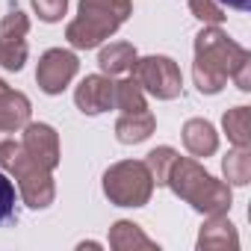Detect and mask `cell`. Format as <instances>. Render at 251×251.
I'll use <instances>...</instances> for the list:
<instances>
[{
	"instance_id": "3957f363",
	"label": "cell",
	"mask_w": 251,
	"mask_h": 251,
	"mask_svg": "<svg viewBox=\"0 0 251 251\" xmlns=\"http://www.w3.org/2000/svg\"><path fill=\"white\" fill-rule=\"evenodd\" d=\"M130 12H133L130 0H80V12L68 24L65 39L80 50L98 48L127 21Z\"/></svg>"
},
{
	"instance_id": "8fae6325",
	"label": "cell",
	"mask_w": 251,
	"mask_h": 251,
	"mask_svg": "<svg viewBox=\"0 0 251 251\" xmlns=\"http://www.w3.org/2000/svg\"><path fill=\"white\" fill-rule=\"evenodd\" d=\"M30 121V100L21 92H0V139H9Z\"/></svg>"
},
{
	"instance_id": "5b68a950",
	"label": "cell",
	"mask_w": 251,
	"mask_h": 251,
	"mask_svg": "<svg viewBox=\"0 0 251 251\" xmlns=\"http://www.w3.org/2000/svg\"><path fill=\"white\" fill-rule=\"evenodd\" d=\"M103 192L118 207H142V204H148V198L154 192V177L145 163L124 160V163H115L112 169H106Z\"/></svg>"
},
{
	"instance_id": "7a4b0ae2",
	"label": "cell",
	"mask_w": 251,
	"mask_h": 251,
	"mask_svg": "<svg viewBox=\"0 0 251 251\" xmlns=\"http://www.w3.org/2000/svg\"><path fill=\"white\" fill-rule=\"evenodd\" d=\"M166 186H172V192L180 195L186 204H192L198 213L219 216L230 210V183L216 180L210 172L198 166V160L177 157L169 169Z\"/></svg>"
},
{
	"instance_id": "603a6c76",
	"label": "cell",
	"mask_w": 251,
	"mask_h": 251,
	"mask_svg": "<svg viewBox=\"0 0 251 251\" xmlns=\"http://www.w3.org/2000/svg\"><path fill=\"white\" fill-rule=\"evenodd\" d=\"M33 9H36V15H39L42 21L53 24V21H59V18L65 15L68 0H33Z\"/></svg>"
},
{
	"instance_id": "2e32d148",
	"label": "cell",
	"mask_w": 251,
	"mask_h": 251,
	"mask_svg": "<svg viewBox=\"0 0 251 251\" xmlns=\"http://www.w3.org/2000/svg\"><path fill=\"white\" fill-rule=\"evenodd\" d=\"M222 127L227 133V139L236 148H248L251 145V109L248 106H233L225 112L222 118Z\"/></svg>"
},
{
	"instance_id": "cb8c5ba5",
	"label": "cell",
	"mask_w": 251,
	"mask_h": 251,
	"mask_svg": "<svg viewBox=\"0 0 251 251\" xmlns=\"http://www.w3.org/2000/svg\"><path fill=\"white\" fill-rule=\"evenodd\" d=\"M219 3H225V6H230V9H239V12H245V9L251 6V0H219Z\"/></svg>"
},
{
	"instance_id": "7402d4cb",
	"label": "cell",
	"mask_w": 251,
	"mask_h": 251,
	"mask_svg": "<svg viewBox=\"0 0 251 251\" xmlns=\"http://www.w3.org/2000/svg\"><path fill=\"white\" fill-rule=\"evenodd\" d=\"M189 9L204 24H222L225 21V12L219 6V0H189Z\"/></svg>"
},
{
	"instance_id": "30bf717a",
	"label": "cell",
	"mask_w": 251,
	"mask_h": 251,
	"mask_svg": "<svg viewBox=\"0 0 251 251\" xmlns=\"http://www.w3.org/2000/svg\"><path fill=\"white\" fill-rule=\"evenodd\" d=\"M112 98H115V83L103 74H92L86 77L77 92H74V103L89 112V115H98V112H106L112 106Z\"/></svg>"
},
{
	"instance_id": "4fadbf2b",
	"label": "cell",
	"mask_w": 251,
	"mask_h": 251,
	"mask_svg": "<svg viewBox=\"0 0 251 251\" xmlns=\"http://www.w3.org/2000/svg\"><path fill=\"white\" fill-rule=\"evenodd\" d=\"M183 145L192 157H210L219 148V133L210 121L204 118H189L183 124Z\"/></svg>"
},
{
	"instance_id": "9a60e30c",
	"label": "cell",
	"mask_w": 251,
	"mask_h": 251,
	"mask_svg": "<svg viewBox=\"0 0 251 251\" xmlns=\"http://www.w3.org/2000/svg\"><path fill=\"white\" fill-rule=\"evenodd\" d=\"M98 62H100V71H103L106 77L124 74V71H130L133 62H136V48L127 45V42H112V45H106V48L100 50Z\"/></svg>"
},
{
	"instance_id": "d6986e66",
	"label": "cell",
	"mask_w": 251,
	"mask_h": 251,
	"mask_svg": "<svg viewBox=\"0 0 251 251\" xmlns=\"http://www.w3.org/2000/svg\"><path fill=\"white\" fill-rule=\"evenodd\" d=\"M222 169H225L227 183H233V186H245L248 177H251V151L233 145V151L222 160Z\"/></svg>"
},
{
	"instance_id": "8992f818",
	"label": "cell",
	"mask_w": 251,
	"mask_h": 251,
	"mask_svg": "<svg viewBox=\"0 0 251 251\" xmlns=\"http://www.w3.org/2000/svg\"><path fill=\"white\" fill-rule=\"evenodd\" d=\"M130 71H133L130 77L142 86V92H151L160 100H172L183 89L180 68L169 56H145V59H136Z\"/></svg>"
},
{
	"instance_id": "ba28073f",
	"label": "cell",
	"mask_w": 251,
	"mask_h": 251,
	"mask_svg": "<svg viewBox=\"0 0 251 251\" xmlns=\"http://www.w3.org/2000/svg\"><path fill=\"white\" fill-rule=\"evenodd\" d=\"M77 68H80V62H77V56H74L71 50L53 48V50H48V53L42 56V62H39V68H36V80H39L42 92L59 95V92L74 80Z\"/></svg>"
},
{
	"instance_id": "ffe728a7",
	"label": "cell",
	"mask_w": 251,
	"mask_h": 251,
	"mask_svg": "<svg viewBox=\"0 0 251 251\" xmlns=\"http://www.w3.org/2000/svg\"><path fill=\"white\" fill-rule=\"evenodd\" d=\"M175 160H177V151H175V148H169V145L154 148V151L148 154L145 166H148V172H151L154 183L166 186V177H169V169H172V163H175Z\"/></svg>"
},
{
	"instance_id": "7c38bea8",
	"label": "cell",
	"mask_w": 251,
	"mask_h": 251,
	"mask_svg": "<svg viewBox=\"0 0 251 251\" xmlns=\"http://www.w3.org/2000/svg\"><path fill=\"white\" fill-rule=\"evenodd\" d=\"M157 127V118L151 115V109L142 112H121V118L115 121V136L121 145H136L145 142Z\"/></svg>"
},
{
	"instance_id": "e0dca14e",
	"label": "cell",
	"mask_w": 251,
	"mask_h": 251,
	"mask_svg": "<svg viewBox=\"0 0 251 251\" xmlns=\"http://www.w3.org/2000/svg\"><path fill=\"white\" fill-rule=\"evenodd\" d=\"M109 245L121 248V251L124 248H157V242L151 236H145L142 227L133 225V222H115L112 233H109Z\"/></svg>"
},
{
	"instance_id": "6da1fadb",
	"label": "cell",
	"mask_w": 251,
	"mask_h": 251,
	"mask_svg": "<svg viewBox=\"0 0 251 251\" xmlns=\"http://www.w3.org/2000/svg\"><path fill=\"white\" fill-rule=\"evenodd\" d=\"M248 62V50L227 39L216 24L204 27L195 39V86L207 95L222 92V86L236 74L239 65Z\"/></svg>"
},
{
	"instance_id": "ac0fdd59",
	"label": "cell",
	"mask_w": 251,
	"mask_h": 251,
	"mask_svg": "<svg viewBox=\"0 0 251 251\" xmlns=\"http://www.w3.org/2000/svg\"><path fill=\"white\" fill-rule=\"evenodd\" d=\"M112 106H118L121 112H142V109H148L142 86H139L133 77L121 80V83H115V98H112Z\"/></svg>"
},
{
	"instance_id": "44dd1931",
	"label": "cell",
	"mask_w": 251,
	"mask_h": 251,
	"mask_svg": "<svg viewBox=\"0 0 251 251\" xmlns=\"http://www.w3.org/2000/svg\"><path fill=\"white\" fill-rule=\"evenodd\" d=\"M15 204H18V192L15 183L0 172V222H9L15 219Z\"/></svg>"
},
{
	"instance_id": "52a82bcc",
	"label": "cell",
	"mask_w": 251,
	"mask_h": 251,
	"mask_svg": "<svg viewBox=\"0 0 251 251\" xmlns=\"http://www.w3.org/2000/svg\"><path fill=\"white\" fill-rule=\"evenodd\" d=\"M27 30H30V21L15 6L3 18V24H0V65L3 68L21 71V65L27 59Z\"/></svg>"
},
{
	"instance_id": "9c48e42d",
	"label": "cell",
	"mask_w": 251,
	"mask_h": 251,
	"mask_svg": "<svg viewBox=\"0 0 251 251\" xmlns=\"http://www.w3.org/2000/svg\"><path fill=\"white\" fill-rule=\"evenodd\" d=\"M21 148L45 169H56L59 163V139H56V130L50 124H24V139H21Z\"/></svg>"
},
{
	"instance_id": "5bb4252c",
	"label": "cell",
	"mask_w": 251,
	"mask_h": 251,
	"mask_svg": "<svg viewBox=\"0 0 251 251\" xmlns=\"http://www.w3.org/2000/svg\"><path fill=\"white\" fill-rule=\"evenodd\" d=\"M198 248H239L236 227H233V225L225 219V213H219V216H210V222L201 227Z\"/></svg>"
},
{
	"instance_id": "277c9868",
	"label": "cell",
	"mask_w": 251,
	"mask_h": 251,
	"mask_svg": "<svg viewBox=\"0 0 251 251\" xmlns=\"http://www.w3.org/2000/svg\"><path fill=\"white\" fill-rule=\"evenodd\" d=\"M0 169H6L15 175L18 180V189H21V198L27 201V207L33 210H45L56 189H53V177H50V169L39 166L24 148L21 142H15L12 136L9 139H0Z\"/></svg>"
}]
</instances>
